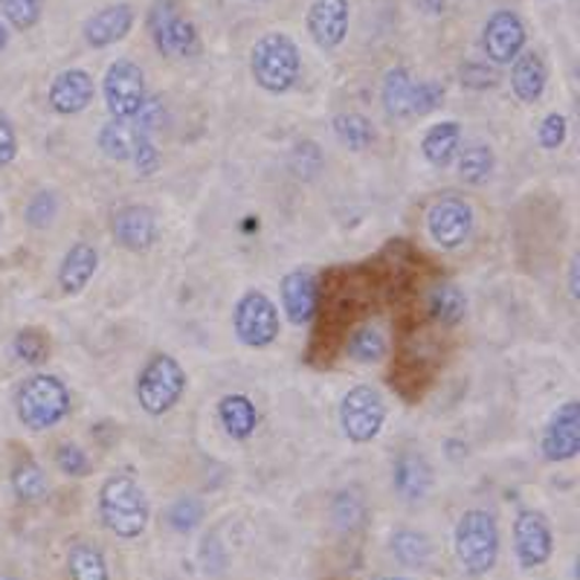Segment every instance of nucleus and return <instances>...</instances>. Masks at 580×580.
Listing matches in <instances>:
<instances>
[{"label": "nucleus", "mask_w": 580, "mask_h": 580, "mask_svg": "<svg viewBox=\"0 0 580 580\" xmlns=\"http://www.w3.org/2000/svg\"><path fill=\"white\" fill-rule=\"evenodd\" d=\"M511 65H514L511 67V91H514V96L520 102L534 105V102L546 93V82H548L543 58H540L534 50L529 53L522 50Z\"/></svg>", "instance_id": "obj_21"}, {"label": "nucleus", "mask_w": 580, "mask_h": 580, "mask_svg": "<svg viewBox=\"0 0 580 580\" xmlns=\"http://www.w3.org/2000/svg\"><path fill=\"white\" fill-rule=\"evenodd\" d=\"M360 520H363V502L351 497V494H340L337 502H334V522L340 529H355Z\"/></svg>", "instance_id": "obj_42"}, {"label": "nucleus", "mask_w": 580, "mask_h": 580, "mask_svg": "<svg viewBox=\"0 0 580 580\" xmlns=\"http://www.w3.org/2000/svg\"><path fill=\"white\" fill-rule=\"evenodd\" d=\"M453 543H456V557L464 572L471 578H485L499 560V525L494 514L482 508L464 511Z\"/></svg>", "instance_id": "obj_4"}, {"label": "nucleus", "mask_w": 580, "mask_h": 580, "mask_svg": "<svg viewBox=\"0 0 580 580\" xmlns=\"http://www.w3.org/2000/svg\"><path fill=\"white\" fill-rule=\"evenodd\" d=\"M102 525L123 540H137L149 529L151 506L146 490L128 473H114L100 488Z\"/></svg>", "instance_id": "obj_1"}, {"label": "nucleus", "mask_w": 580, "mask_h": 580, "mask_svg": "<svg viewBox=\"0 0 580 580\" xmlns=\"http://www.w3.org/2000/svg\"><path fill=\"white\" fill-rule=\"evenodd\" d=\"M149 30L163 56L192 58L200 53L198 26L183 15L174 0H158L149 12Z\"/></svg>", "instance_id": "obj_6"}, {"label": "nucleus", "mask_w": 580, "mask_h": 580, "mask_svg": "<svg viewBox=\"0 0 580 580\" xmlns=\"http://www.w3.org/2000/svg\"><path fill=\"white\" fill-rule=\"evenodd\" d=\"M334 134L351 151H363L374 142V125L363 114H340L332 123Z\"/></svg>", "instance_id": "obj_29"}, {"label": "nucleus", "mask_w": 580, "mask_h": 580, "mask_svg": "<svg viewBox=\"0 0 580 580\" xmlns=\"http://www.w3.org/2000/svg\"><path fill=\"white\" fill-rule=\"evenodd\" d=\"M0 12L15 30H33L42 21L44 0H0Z\"/></svg>", "instance_id": "obj_34"}, {"label": "nucleus", "mask_w": 580, "mask_h": 580, "mask_svg": "<svg viewBox=\"0 0 580 580\" xmlns=\"http://www.w3.org/2000/svg\"><path fill=\"white\" fill-rule=\"evenodd\" d=\"M131 123L137 125L142 134H149L151 137V134L158 131V128H163V123H166V108H163V102L149 100V96H146L140 114L134 116Z\"/></svg>", "instance_id": "obj_41"}, {"label": "nucleus", "mask_w": 580, "mask_h": 580, "mask_svg": "<svg viewBox=\"0 0 580 580\" xmlns=\"http://www.w3.org/2000/svg\"><path fill=\"white\" fill-rule=\"evenodd\" d=\"M514 548L520 557L522 569H537L555 552V537H552V525L540 511L525 508L514 520Z\"/></svg>", "instance_id": "obj_12"}, {"label": "nucleus", "mask_w": 580, "mask_h": 580, "mask_svg": "<svg viewBox=\"0 0 580 580\" xmlns=\"http://www.w3.org/2000/svg\"><path fill=\"white\" fill-rule=\"evenodd\" d=\"M18 154V137L12 123L7 119V114H0V169L9 166Z\"/></svg>", "instance_id": "obj_43"}, {"label": "nucleus", "mask_w": 580, "mask_h": 580, "mask_svg": "<svg viewBox=\"0 0 580 580\" xmlns=\"http://www.w3.org/2000/svg\"><path fill=\"white\" fill-rule=\"evenodd\" d=\"M56 464L58 471L65 473V476H73V479H79V476L91 471V459H88V453H84L82 448H76V444H61V448L56 450Z\"/></svg>", "instance_id": "obj_40"}, {"label": "nucleus", "mask_w": 580, "mask_h": 580, "mask_svg": "<svg viewBox=\"0 0 580 580\" xmlns=\"http://www.w3.org/2000/svg\"><path fill=\"white\" fill-rule=\"evenodd\" d=\"M316 276L311 270H290L282 279V308L293 325H308L316 314Z\"/></svg>", "instance_id": "obj_17"}, {"label": "nucleus", "mask_w": 580, "mask_h": 580, "mask_svg": "<svg viewBox=\"0 0 580 580\" xmlns=\"http://www.w3.org/2000/svg\"><path fill=\"white\" fill-rule=\"evenodd\" d=\"M218 421L227 430V436L232 439H250L258 427V413L256 404L247 395H224L218 404Z\"/></svg>", "instance_id": "obj_23"}, {"label": "nucleus", "mask_w": 580, "mask_h": 580, "mask_svg": "<svg viewBox=\"0 0 580 580\" xmlns=\"http://www.w3.org/2000/svg\"><path fill=\"white\" fill-rule=\"evenodd\" d=\"M346 348L357 363H381L383 357H386V337L378 328H372V325H363V328H357L348 337Z\"/></svg>", "instance_id": "obj_31"}, {"label": "nucleus", "mask_w": 580, "mask_h": 580, "mask_svg": "<svg viewBox=\"0 0 580 580\" xmlns=\"http://www.w3.org/2000/svg\"><path fill=\"white\" fill-rule=\"evenodd\" d=\"M102 96L108 105L111 119H125L131 123L140 114L146 102V73L131 58H116L102 79Z\"/></svg>", "instance_id": "obj_8"}, {"label": "nucleus", "mask_w": 580, "mask_h": 580, "mask_svg": "<svg viewBox=\"0 0 580 580\" xmlns=\"http://www.w3.org/2000/svg\"><path fill=\"white\" fill-rule=\"evenodd\" d=\"M7 44H9V33H7V26L0 24V53L7 50Z\"/></svg>", "instance_id": "obj_47"}, {"label": "nucleus", "mask_w": 580, "mask_h": 580, "mask_svg": "<svg viewBox=\"0 0 580 580\" xmlns=\"http://www.w3.org/2000/svg\"><path fill=\"white\" fill-rule=\"evenodd\" d=\"M134 26V7L131 3H114V7L100 9L96 15L84 21V42L102 50L111 44L123 42L125 35L131 33Z\"/></svg>", "instance_id": "obj_18"}, {"label": "nucleus", "mask_w": 580, "mask_h": 580, "mask_svg": "<svg viewBox=\"0 0 580 580\" xmlns=\"http://www.w3.org/2000/svg\"><path fill=\"white\" fill-rule=\"evenodd\" d=\"M186 372L172 355H154L149 363L142 366L140 378H137V401H140L142 413L166 415L174 406L181 404L183 392H186Z\"/></svg>", "instance_id": "obj_5"}, {"label": "nucleus", "mask_w": 580, "mask_h": 580, "mask_svg": "<svg viewBox=\"0 0 580 580\" xmlns=\"http://www.w3.org/2000/svg\"><path fill=\"white\" fill-rule=\"evenodd\" d=\"M473 207L459 195H444L427 209V232L441 250H456L473 232Z\"/></svg>", "instance_id": "obj_10"}, {"label": "nucleus", "mask_w": 580, "mask_h": 580, "mask_svg": "<svg viewBox=\"0 0 580 580\" xmlns=\"http://www.w3.org/2000/svg\"><path fill=\"white\" fill-rule=\"evenodd\" d=\"M302 58L293 38L285 33L262 35L250 53V73L267 93H288L299 79Z\"/></svg>", "instance_id": "obj_3"}, {"label": "nucleus", "mask_w": 580, "mask_h": 580, "mask_svg": "<svg viewBox=\"0 0 580 580\" xmlns=\"http://www.w3.org/2000/svg\"><path fill=\"white\" fill-rule=\"evenodd\" d=\"M386 421V401L374 386H355L340 401V427L348 441L366 444L378 439Z\"/></svg>", "instance_id": "obj_9"}, {"label": "nucleus", "mask_w": 580, "mask_h": 580, "mask_svg": "<svg viewBox=\"0 0 580 580\" xmlns=\"http://www.w3.org/2000/svg\"><path fill=\"white\" fill-rule=\"evenodd\" d=\"M392 485L398 490V497L404 502H421L432 488V467L430 462L418 453H404L395 462L392 471Z\"/></svg>", "instance_id": "obj_20"}, {"label": "nucleus", "mask_w": 580, "mask_h": 580, "mask_svg": "<svg viewBox=\"0 0 580 580\" xmlns=\"http://www.w3.org/2000/svg\"><path fill=\"white\" fill-rule=\"evenodd\" d=\"M525 47V24L511 9H497L482 30V50L494 65H511Z\"/></svg>", "instance_id": "obj_13"}, {"label": "nucleus", "mask_w": 580, "mask_h": 580, "mask_svg": "<svg viewBox=\"0 0 580 580\" xmlns=\"http://www.w3.org/2000/svg\"><path fill=\"white\" fill-rule=\"evenodd\" d=\"M100 267V253L93 244L88 241H76L73 247L67 250L65 258H61V267H58V285L65 293H82L88 285H91L93 274Z\"/></svg>", "instance_id": "obj_19"}, {"label": "nucleus", "mask_w": 580, "mask_h": 580, "mask_svg": "<svg viewBox=\"0 0 580 580\" xmlns=\"http://www.w3.org/2000/svg\"><path fill=\"white\" fill-rule=\"evenodd\" d=\"M18 421L24 424L26 430L44 432L53 430L65 421L73 401H70V390L65 386L61 378L56 374H33L21 383V390L15 395Z\"/></svg>", "instance_id": "obj_2"}, {"label": "nucleus", "mask_w": 580, "mask_h": 580, "mask_svg": "<svg viewBox=\"0 0 580 580\" xmlns=\"http://www.w3.org/2000/svg\"><path fill=\"white\" fill-rule=\"evenodd\" d=\"M413 93H415V79L409 76L406 67H392L390 73L383 76V88H381V100L386 114L395 116V119H404V116H413Z\"/></svg>", "instance_id": "obj_25"}, {"label": "nucleus", "mask_w": 580, "mask_h": 580, "mask_svg": "<svg viewBox=\"0 0 580 580\" xmlns=\"http://www.w3.org/2000/svg\"><path fill=\"white\" fill-rule=\"evenodd\" d=\"M430 314L441 325H459L467 314V297L464 290L453 282H441L430 293Z\"/></svg>", "instance_id": "obj_27"}, {"label": "nucleus", "mask_w": 580, "mask_h": 580, "mask_svg": "<svg viewBox=\"0 0 580 580\" xmlns=\"http://www.w3.org/2000/svg\"><path fill=\"white\" fill-rule=\"evenodd\" d=\"M12 351H15L18 360H24L30 366H42L47 357H50V340L47 334L35 332V328H24L18 334L15 343H12Z\"/></svg>", "instance_id": "obj_33"}, {"label": "nucleus", "mask_w": 580, "mask_h": 580, "mask_svg": "<svg viewBox=\"0 0 580 580\" xmlns=\"http://www.w3.org/2000/svg\"><path fill=\"white\" fill-rule=\"evenodd\" d=\"M111 232H114L116 244H123L131 253H146L151 244L158 241V216L154 209L142 207V204H128L119 207L111 218Z\"/></svg>", "instance_id": "obj_14"}, {"label": "nucleus", "mask_w": 580, "mask_h": 580, "mask_svg": "<svg viewBox=\"0 0 580 580\" xmlns=\"http://www.w3.org/2000/svg\"><path fill=\"white\" fill-rule=\"evenodd\" d=\"M540 453L546 462H572L580 453V404L566 401L557 406L555 415L548 418L543 439H540Z\"/></svg>", "instance_id": "obj_11"}, {"label": "nucleus", "mask_w": 580, "mask_h": 580, "mask_svg": "<svg viewBox=\"0 0 580 580\" xmlns=\"http://www.w3.org/2000/svg\"><path fill=\"white\" fill-rule=\"evenodd\" d=\"M381 580H406V578H381Z\"/></svg>", "instance_id": "obj_49"}, {"label": "nucleus", "mask_w": 580, "mask_h": 580, "mask_svg": "<svg viewBox=\"0 0 580 580\" xmlns=\"http://www.w3.org/2000/svg\"><path fill=\"white\" fill-rule=\"evenodd\" d=\"M232 328L244 346L250 348H267L276 343L282 320H279V308L274 305V299L262 293V290H247L244 297L235 302L232 311Z\"/></svg>", "instance_id": "obj_7"}, {"label": "nucleus", "mask_w": 580, "mask_h": 580, "mask_svg": "<svg viewBox=\"0 0 580 580\" xmlns=\"http://www.w3.org/2000/svg\"><path fill=\"white\" fill-rule=\"evenodd\" d=\"M67 569H70V580H111L108 560L102 555V548L88 540H79L70 546Z\"/></svg>", "instance_id": "obj_24"}, {"label": "nucleus", "mask_w": 580, "mask_h": 580, "mask_svg": "<svg viewBox=\"0 0 580 580\" xmlns=\"http://www.w3.org/2000/svg\"><path fill=\"white\" fill-rule=\"evenodd\" d=\"M96 96V84H93V76L88 70H79V67H70V70H61V73L53 79L50 93V108L61 116H73L88 111V105Z\"/></svg>", "instance_id": "obj_15"}, {"label": "nucleus", "mask_w": 580, "mask_h": 580, "mask_svg": "<svg viewBox=\"0 0 580 580\" xmlns=\"http://www.w3.org/2000/svg\"><path fill=\"white\" fill-rule=\"evenodd\" d=\"M58 216V200L53 192H38L33 200H30V207H26V224L35 227V230H44V227H50Z\"/></svg>", "instance_id": "obj_36"}, {"label": "nucleus", "mask_w": 580, "mask_h": 580, "mask_svg": "<svg viewBox=\"0 0 580 580\" xmlns=\"http://www.w3.org/2000/svg\"><path fill=\"white\" fill-rule=\"evenodd\" d=\"M459 174H462L464 183L471 186H482L494 174V151L490 146H467V149L459 154Z\"/></svg>", "instance_id": "obj_30"}, {"label": "nucleus", "mask_w": 580, "mask_h": 580, "mask_svg": "<svg viewBox=\"0 0 580 580\" xmlns=\"http://www.w3.org/2000/svg\"><path fill=\"white\" fill-rule=\"evenodd\" d=\"M0 580H18V578H12V575H0Z\"/></svg>", "instance_id": "obj_48"}, {"label": "nucleus", "mask_w": 580, "mask_h": 580, "mask_svg": "<svg viewBox=\"0 0 580 580\" xmlns=\"http://www.w3.org/2000/svg\"><path fill=\"white\" fill-rule=\"evenodd\" d=\"M441 102H444V88H441L439 82H415L413 108H409V114L427 116L439 108Z\"/></svg>", "instance_id": "obj_38"}, {"label": "nucleus", "mask_w": 580, "mask_h": 580, "mask_svg": "<svg viewBox=\"0 0 580 580\" xmlns=\"http://www.w3.org/2000/svg\"><path fill=\"white\" fill-rule=\"evenodd\" d=\"M392 552L404 566H427L430 564L432 546L430 540L418 534V531H398L392 537Z\"/></svg>", "instance_id": "obj_32"}, {"label": "nucleus", "mask_w": 580, "mask_h": 580, "mask_svg": "<svg viewBox=\"0 0 580 580\" xmlns=\"http://www.w3.org/2000/svg\"><path fill=\"white\" fill-rule=\"evenodd\" d=\"M464 70H471V73H476V79H471V88H490V84H497V76L490 73L488 67H476V65H471V67H464Z\"/></svg>", "instance_id": "obj_44"}, {"label": "nucleus", "mask_w": 580, "mask_h": 580, "mask_svg": "<svg viewBox=\"0 0 580 580\" xmlns=\"http://www.w3.org/2000/svg\"><path fill=\"white\" fill-rule=\"evenodd\" d=\"M12 488H15V497L21 502H38V499L47 497L50 485H47L42 464L33 462V459H24L12 473Z\"/></svg>", "instance_id": "obj_28"}, {"label": "nucleus", "mask_w": 580, "mask_h": 580, "mask_svg": "<svg viewBox=\"0 0 580 580\" xmlns=\"http://www.w3.org/2000/svg\"><path fill=\"white\" fill-rule=\"evenodd\" d=\"M459 146H462V125L456 119H448V123H436L432 128H427L421 140V154L430 166L448 169L456 160Z\"/></svg>", "instance_id": "obj_22"}, {"label": "nucleus", "mask_w": 580, "mask_h": 580, "mask_svg": "<svg viewBox=\"0 0 580 580\" xmlns=\"http://www.w3.org/2000/svg\"><path fill=\"white\" fill-rule=\"evenodd\" d=\"M140 137H146V134H142L134 123H125V119H111L108 125H102L100 149L105 151V158L119 160V163H123V160H131Z\"/></svg>", "instance_id": "obj_26"}, {"label": "nucleus", "mask_w": 580, "mask_h": 580, "mask_svg": "<svg viewBox=\"0 0 580 580\" xmlns=\"http://www.w3.org/2000/svg\"><path fill=\"white\" fill-rule=\"evenodd\" d=\"M308 33L323 50L340 47L348 35V0H314L308 9Z\"/></svg>", "instance_id": "obj_16"}, {"label": "nucleus", "mask_w": 580, "mask_h": 580, "mask_svg": "<svg viewBox=\"0 0 580 580\" xmlns=\"http://www.w3.org/2000/svg\"><path fill=\"white\" fill-rule=\"evenodd\" d=\"M569 297L578 299L580 297V285H578V256L569 262Z\"/></svg>", "instance_id": "obj_45"}, {"label": "nucleus", "mask_w": 580, "mask_h": 580, "mask_svg": "<svg viewBox=\"0 0 580 580\" xmlns=\"http://www.w3.org/2000/svg\"><path fill=\"white\" fill-rule=\"evenodd\" d=\"M166 520L177 534H189V531H195L204 522V506H200V499L183 497L169 508Z\"/></svg>", "instance_id": "obj_35"}, {"label": "nucleus", "mask_w": 580, "mask_h": 580, "mask_svg": "<svg viewBox=\"0 0 580 580\" xmlns=\"http://www.w3.org/2000/svg\"><path fill=\"white\" fill-rule=\"evenodd\" d=\"M131 163L140 177H154V174L160 172V163H163V160H160L158 146H154V140H151L149 134L140 137V142H137V149H134L131 154Z\"/></svg>", "instance_id": "obj_39"}, {"label": "nucleus", "mask_w": 580, "mask_h": 580, "mask_svg": "<svg viewBox=\"0 0 580 580\" xmlns=\"http://www.w3.org/2000/svg\"><path fill=\"white\" fill-rule=\"evenodd\" d=\"M566 137H569V119H566L564 114H548L543 123H540L537 128V140L540 146L546 151H557L560 146L566 142Z\"/></svg>", "instance_id": "obj_37"}, {"label": "nucleus", "mask_w": 580, "mask_h": 580, "mask_svg": "<svg viewBox=\"0 0 580 580\" xmlns=\"http://www.w3.org/2000/svg\"><path fill=\"white\" fill-rule=\"evenodd\" d=\"M421 7L430 12V15H439L441 9H444V0H421Z\"/></svg>", "instance_id": "obj_46"}]
</instances>
